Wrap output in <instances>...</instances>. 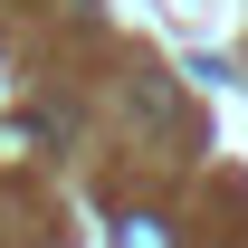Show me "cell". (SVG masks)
I'll return each mask as SVG.
<instances>
[{"instance_id":"1","label":"cell","mask_w":248,"mask_h":248,"mask_svg":"<svg viewBox=\"0 0 248 248\" xmlns=\"http://www.w3.org/2000/svg\"><path fill=\"white\" fill-rule=\"evenodd\" d=\"M115 248H182V239H172V219H162V210H134Z\"/></svg>"}]
</instances>
